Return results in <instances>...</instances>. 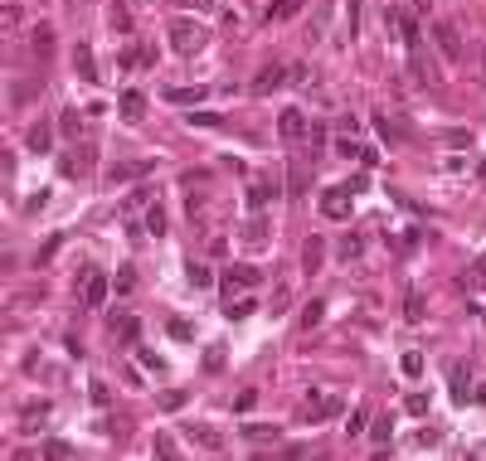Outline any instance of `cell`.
<instances>
[{
  "label": "cell",
  "mask_w": 486,
  "mask_h": 461,
  "mask_svg": "<svg viewBox=\"0 0 486 461\" xmlns=\"http://www.w3.org/2000/svg\"><path fill=\"white\" fill-rule=\"evenodd\" d=\"M165 39H170V49L180 58H195L200 49H205V39H210V29L195 25V20H185V15H175L170 25H165Z\"/></svg>",
  "instance_id": "6da1fadb"
},
{
  "label": "cell",
  "mask_w": 486,
  "mask_h": 461,
  "mask_svg": "<svg viewBox=\"0 0 486 461\" xmlns=\"http://www.w3.org/2000/svg\"><path fill=\"white\" fill-rule=\"evenodd\" d=\"M321 214L331 218V223H346V218H351V185H331V190L321 194Z\"/></svg>",
  "instance_id": "7a4b0ae2"
},
{
  "label": "cell",
  "mask_w": 486,
  "mask_h": 461,
  "mask_svg": "<svg viewBox=\"0 0 486 461\" xmlns=\"http://www.w3.org/2000/svg\"><path fill=\"white\" fill-rule=\"evenodd\" d=\"M108 292H112L108 272H88V277H83V306H88V311H103V306H108Z\"/></svg>",
  "instance_id": "3957f363"
},
{
  "label": "cell",
  "mask_w": 486,
  "mask_h": 461,
  "mask_svg": "<svg viewBox=\"0 0 486 461\" xmlns=\"http://www.w3.org/2000/svg\"><path fill=\"white\" fill-rule=\"evenodd\" d=\"M258 277H263L258 267H248V263H239V267H229L224 277H219V287H224V297L234 301V297L243 292V287H258Z\"/></svg>",
  "instance_id": "277c9868"
},
{
  "label": "cell",
  "mask_w": 486,
  "mask_h": 461,
  "mask_svg": "<svg viewBox=\"0 0 486 461\" xmlns=\"http://www.w3.org/2000/svg\"><path fill=\"white\" fill-rule=\"evenodd\" d=\"M433 39H438V49H443L448 63H462V34H457L453 20H438V25H433Z\"/></svg>",
  "instance_id": "5b68a950"
},
{
  "label": "cell",
  "mask_w": 486,
  "mask_h": 461,
  "mask_svg": "<svg viewBox=\"0 0 486 461\" xmlns=\"http://www.w3.org/2000/svg\"><path fill=\"white\" fill-rule=\"evenodd\" d=\"M277 132L287 136V141H306V136H311V127H306V112H301V107H282V117H277Z\"/></svg>",
  "instance_id": "8992f818"
},
{
  "label": "cell",
  "mask_w": 486,
  "mask_h": 461,
  "mask_svg": "<svg viewBox=\"0 0 486 461\" xmlns=\"http://www.w3.org/2000/svg\"><path fill=\"white\" fill-rule=\"evenodd\" d=\"M384 25H389V29H399V34H404V44H408V49H418V39H423V34H418V20H413L408 10H399V5H394V10L384 15Z\"/></svg>",
  "instance_id": "52a82bcc"
},
{
  "label": "cell",
  "mask_w": 486,
  "mask_h": 461,
  "mask_svg": "<svg viewBox=\"0 0 486 461\" xmlns=\"http://www.w3.org/2000/svg\"><path fill=\"white\" fill-rule=\"evenodd\" d=\"M311 423H321V418H336L341 413V398L336 393H306V408H301Z\"/></svg>",
  "instance_id": "ba28073f"
},
{
  "label": "cell",
  "mask_w": 486,
  "mask_h": 461,
  "mask_svg": "<svg viewBox=\"0 0 486 461\" xmlns=\"http://www.w3.org/2000/svg\"><path fill=\"white\" fill-rule=\"evenodd\" d=\"M117 112H122V122H141V117H146V92H141V88H127V92L117 97Z\"/></svg>",
  "instance_id": "9c48e42d"
},
{
  "label": "cell",
  "mask_w": 486,
  "mask_h": 461,
  "mask_svg": "<svg viewBox=\"0 0 486 461\" xmlns=\"http://www.w3.org/2000/svg\"><path fill=\"white\" fill-rule=\"evenodd\" d=\"M287 83V68H263L258 78H253V97H268V92H277Z\"/></svg>",
  "instance_id": "30bf717a"
},
{
  "label": "cell",
  "mask_w": 486,
  "mask_h": 461,
  "mask_svg": "<svg viewBox=\"0 0 486 461\" xmlns=\"http://www.w3.org/2000/svg\"><path fill=\"white\" fill-rule=\"evenodd\" d=\"M73 73L78 78H88V83H98V58H93V49L78 39V49H73Z\"/></svg>",
  "instance_id": "8fae6325"
},
{
  "label": "cell",
  "mask_w": 486,
  "mask_h": 461,
  "mask_svg": "<svg viewBox=\"0 0 486 461\" xmlns=\"http://www.w3.org/2000/svg\"><path fill=\"white\" fill-rule=\"evenodd\" d=\"M448 383H453V403H472V398H477V393H472V379H467V369H462V364H453Z\"/></svg>",
  "instance_id": "7c38bea8"
},
{
  "label": "cell",
  "mask_w": 486,
  "mask_h": 461,
  "mask_svg": "<svg viewBox=\"0 0 486 461\" xmlns=\"http://www.w3.org/2000/svg\"><path fill=\"white\" fill-rule=\"evenodd\" d=\"M29 49H34V58H49V54H54V29L34 25V29H29Z\"/></svg>",
  "instance_id": "4fadbf2b"
},
{
  "label": "cell",
  "mask_w": 486,
  "mask_h": 461,
  "mask_svg": "<svg viewBox=\"0 0 486 461\" xmlns=\"http://www.w3.org/2000/svg\"><path fill=\"white\" fill-rule=\"evenodd\" d=\"M321 263H326V243L316 238V233H311V238L301 243V267H306V272H316Z\"/></svg>",
  "instance_id": "5bb4252c"
},
{
  "label": "cell",
  "mask_w": 486,
  "mask_h": 461,
  "mask_svg": "<svg viewBox=\"0 0 486 461\" xmlns=\"http://www.w3.org/2000/svg\"><path fill=\"white\" fill-rule=\"evenodd\" d=\"M190 442H195V447H205V452H224V433L205 428V423H200V428H190Z\"/></svg>",
  "instance_id": "9a60e30c"
},
{
  "label": "cell",
  "mask_w": 486,
  "mask_h": 461,
  "mask_svg": "<svg viewBox=\"0 0 486 461\" xmlns=\"http://www.w3.org/2000/svg\"><path fill=\"white\" fill-rule=\"evenodd\" d=\"M88 156H93V151H88V146H78V151H68V156H63V161H58V170H63V175H68V180H73V175H83V170H88Z\"/></svg>",
  "instance_id": "2e32d148"
},
{
  "label": "cell",
  "mask_w": 486,
  "mask_h": 461,
  "mask_svg": "<svg viewBox=\"0 0 486 461\" xmlns=\"http://www.w3.org/2000/svg\"><path fill=\"white\" fill-rule=\"evenodd\" d=\"M243 243H253V248L268 243V218H263V214H253L248 223H243Z\"/></svg>",
  "instance_id": "e0dca14e"
},
{
  "label": "cell",
  "mask_w": 486,
  "mask_h": 461,
  "mask_svg": "<svg viewBox=\"0 0 486 461\" xmlns=\"http://www.w3.org/2000/svg\"><path fill=\"white\" fill-rule=\"evenodd\" d=\"M165 102H175V107H195V102H205V88H170Z\"/></svg>",
  "instance_id": "ac0fdd59"
},
{
  "label": "cell",
  "mask_w": 486,
  "mask_h": 461,
  "mask_svg": "<svg viewBox=\"0 0 486 461\" xmlns=\"http://www.w3.org/2000/svg\"><path fill=\"white\" fill-rule=\"evenodd\" d=\"M253 311H258V301H253V297H234L229 306H224V316H229V321H248Z\"/></svg>",
  "instance_id": "d6986e66"
},
{
  "label": "cell",
  "mask_w": 486,
  "mask_h": 461,
  "mask_svg": "<svg viewBox=\"0 0 486 461\" xmlns=\"http://www.w3.org/2000/svg\"><path fill=\"white\" fill-rule=\"evenodd\" d=\"M112 335H122L127 345H136V335H141V326H136V316H112Z\"/></svg>",
  "instance_id": "ffe728a7"
},
{
  "label": "cell",
  "mask_w": 486,
  "mask_h": 461,
  "mask_svg": "<svg viewBox=\"0 0 486 461\" xmlns=\"http://www.w3.org/2000/svg\"><path fill=\"white\" fill-rule=\"evenodd\" d=\"M49 141H54V132H49V122L29 127V151H34V156H44V151H49Z\"/></svg>",
  "instance_id": "44dd1931"
},
{
  "label": "cell",
  "mask_w": 486,
  "mask_h": 461,
  "mask_svg": "<svg viewBox=\"0 0 486 461\" xmlns=\"http://www.w3.org/2000/svg\"><path fill=\"white\" fill-rule=\"evenodd\" d=\"M360 433H370V408H351V418H346V437Z\"/></svg>",
  "instance_id": "7402d4cb"
},
{
  "label": "cell",
  "mask_w": 486,
  "mask_h": 461,
  "mask_svg": "<svg viewBox=\"0 0 486 461\" xmlns=\"http://www.w3.org/2000/svg\"><path fill=\"white\" fill-rule=\"evenodd\" d=\"M389 433H394V418L384 413V418H370V437H375V447H389Z\"/></svg>",
  "instance_id": "603a6c76"
},
{
  "label": "cell",
  "mask_w": 486,
  "mask_h": 461,
  "mask_svg": "<svg viewBox=\"0 0 486 461\" xmlns=\"http://www.w3.org/2000/svg\"><path fill=\"white\" fill-rule=\"evenodd\" d=\"M112 29H117V34H132V10H127V5H122V0H112Z\"/></svg>",
  "instance_id": "cb8c5ba5"
},
{
  "label": "cell",
  "mask_w": 486,
  "mask_h": 461,
  "mask_svg": "<svg viewBox=\"0 0 486 461\" xmlns=\"http://www.w3.org/2000/svg\"><path fill=\"white\" fill-rule=\"evenodd\" d=\"M151 165H112L108 170V185H122V180H136V175H146Z\"/></svg>",
  "instance_id": "d4e9b609"
},
{
  "label": "cell",
  "mask_w": 486,
  "mask_h": 461,
  "mask_svg": "<svg viewBox=\"0 0 486 461\" xmlns=\"http://www.w3.org/2000/svg\"><path fill=\"white\" fill-rule=\"evenodd\" d=\"M321 316H326V301H306V306H301V330H316Z\"/></svg>",
  "instance_id": "484cf974"
},
{
  "label": "cell",
  "mask_w": 486,
  "mask_h": 461,
  "mask_svg": "<svg viewBox=\"0 0 486 461\" xmlns=\"http://www.w3.org/2000/svg\"><path fill=\"white\" fill-rule=\"evenodd\" d=\"M185 277H190V287H200V292H205V287H214V272L205 267V263H190Z\"/></svg>",
  "instance_id": "4316f807"
},
{
  "label": "cell",
  "mask_w": 486,
  "mask_h": 461,
  "mask_svg": "<svg viewBox=\"0 0 486 461\" xmlns=\"http://www.w3.org/2000/svg\"><path fill=\"white\" fill-rule=\"evenodd\" d=\"M404 316L413 321V326L423 321V292H418V287H408V297H404Z\"/></svg>",
  "instance_id": "83f0119b"
},
{
  "label": "cell",
  "mask_w": 486,
  "mask_h": 461,
  "mask_svg": "<svg viewBox=\"0 0 486 461\" xmlns=\"http://www.w3.org/2000/svg\"><path fill=\"white\" fill-rule=\"evenodd\" d=\"M39 452H44L49 461H68V457H73V447H68V442H58V437H49V442H44Z\"/></svg>",
  "instance_id": "f1b7e54d"
},
{
  "label": "cell",
  "mask_w": 486,
  "mask_h": 461,
  "mask_svg": "<svg viewBox=\"0 0 486 461\" xmlns=\"http://www.w3.org/2000/svg\"><path fill=\"white\" fill-rule=\"evenodd\" d=\"M301 10V0H277V5H268V25L272 20H287V15H297Z\"/></svg>",
  "instance_id": "f546056e"
},
{
  "label": "cell",
  "mask_w": 486,
  "mask_h": 461,
  "mask_svg": "<svg viewBox=\"0 0 486 461\" xmlns=\"http://www.w3.org/2000/svg\"><path fill=\"white\" fill-rule=\"evenodd\" d=\"M78 127H83V117H78V107L58 112V132H63V136H78Z\"/></svg>",
  "instance_id": "4dcf8cb0"
},
{
  "label": "cell",
  "mask_w": 486,
  "mask_h": 461,
  "mask_svg": "<svg viewBox=\"0 0 486 461\" xmlns=\"http://www.w3.org/2000/svg\"><path fill=\"white\" fill-rule=\"evenodd\" d=\"M146 233H156V238L165 233V209H161V204H151V209H146Z\"/></svg>",
  "instance_id": "1f68e13d"
},
{
  "label": "cell",
  "mask_w": 486,
  "mask_h": 461,
  "mask_svg": "<svg viewBox=\"0 0 486 461\" xmlns=\"http://www.w3.org/2000/svg\"><path fill=\"white\" fill-rule=\"evenodd\" d=\"M336 253H341V258H346V263H355V258H360V253H365V243H360V238H355V233H346V238H341V248H336Z\"/></svg>",
  "instance_id": "d6a6232c"
},
{
  "label": "cell",
  "mask_w": 486,
  "mask_h": 461,
  "mask_svg": "<svg viewBox=\"0 0 486 461\" xmlns=\"http://www.w3.org/2000/svg\"><path fill=\"white\" fill-rule=\"evenodd\" d=\"M399 369H404L408 379H418V374H423V354H418V350H408L404 359H399Z\"/></svg>",
  "instance_id": "836d02e7"
},
{
  "label": "cell",
  "mask_w": 486,
  "mask_h": 461,
  "mask_svg": "<svg viewBox=\"0 0 486 461\" xmlns=\"http://www.w3.org/2000/svg\"><path fill=\"white\" fill-rule=\"evenodd\" d=\"M404 413H413V418H423V413H428V393H418V388H413V393L404 398Z\"/></svg>",
  "instance_id": "e575fe53"
},
{
  "label": "cell",
  "mask_w": 486,
  "mask_h": 461,
  "mask_svg": "<svg viewBox=\"0 0 486 461\" xmlns=\"http://www.w3.org/2000/svg\"><path fill=\"white\" fill-rule=\"evenodd\" d=\"M112 287H117V297H127V292H132V287H136L132 267H122V272H117V277H112Z\"/></svg>",
  "instance_id": "d590c367"
},
{
  "label": "cell",
  "mask_w": 486,
  "mask_h": 461,
  "mask_svg": "<svg viewBox=\"0 0 486 461\" xmlns=\"http://www.w3.org/2000/svg\"><path fill=\"white\" fill-rule=\"evenodd\" d=\"M248 204H253V214H263V204H268V185H253V190H248Z\"/></svg>",
  "instance_id": "8d00e7d4"
},
{
  "label": "cell",
  "mask_w": 486,
  "mask_h": 461,
  "mask_svg": "<svg viewBox=\"0 0 486 461\" xmlns=\"http://www.w3.org/2000/svg\"><path fill=\"white\" fill-rule=\"evenodd\" d=\"M141 58H146V54H136V49H122V58H117V68H122V73H132V68L141 63Z\"/></svg>",
  "instance_id": "74e56055"
},
{
  "label": "cell",
  "mask_w": 486,
  "mask_h": 461,
  "mask_svg": "<svg viewBox=\"0 0 486 461\" xmlns=\"http://www.w3.org/2000/svg\"><path fill=\"white\" fill-rule=\"evenodd\" d=\"M151 452H156V457H180V447H175L170 437H156V447H151Z\"/></svg>",
  "instance_id": "f35d334b"
},
{
  "label": "cell",
  "mask_w": 486,
  "mask_h": 461,
  "mask_svg": "<svg viewBox=\"0 0 486 461\" xmlns=\"http://www.w3.org/2000/svg\"><path fill=\"white\" fill-rule=\"evenodd\" d=\"M93 403H98V408L112 403V393H108V383H103V379H93Z\"/></svg>",
  "instance_id": "ab89813d"
},
{
  "label": "cell",
  "mask_w": 486,
  "mask_h": 461,
  "mask_svg": "<svg viewBox=\"0 0 486 461\" xmlns=\"http://www.w3.org/2000/svg\"><path fill=\"white\" fill-rule=\"evenodd\" d=\"M185 122H190V127H214L219 117H214V112H190Z\"/></svg>",
  "instance_id": "60d3db41"
},
{
  "label": "cell",
  "mask_w": 486,
  "mask_h": 461,
  "mask_svg": "<svg viewBox=\"0 0 486 461\" xmlns=\"http://www.w3.org/2000/svg\"><path fill=\"white\" fill-rule=\"evenodd\" d=\"M253 403H258V393H253V388H243V393H239V403H234V408H239V413H248Z\"/></svg>",
  "instance_id": "b9f144b4"
},
{
  "label": "cell",
  "mask_w": 486,
  "mask_h": 461,
  "mask_svg": "<svg viewBox=\"0 0 486 461\" xmlns=\"http://www.w3.org/2000/svg\"><path fill=\"white\" fill-rule=\"evenodd\" d=\"M287 83H306V63H292L287 68Z\"/></svg>",
  "instance_id": "7bdbcfd3"
},
{
  "label": "cell",
  "mask_w": 486,
  "mask_h": 461,
  "mask_svg": "<svg viewBox=\"0 0 486 461\" xmlns=\"http://www.w3.org/2000/svg\"><path fill=\"white\" fill-rule=\"evenodd\" d=\"M472 282H486V253L477 258V267H472Z\"/></svg>",
  "instance_id": "ee69618b"
},
{
  "label": "cell",
  "mask_w": 486,
  "mask_h": 461,
  "mask_svg": "<svg viewBox=\"0 0 486 461\" xmlns=\"http://www.w3.org/2000/svg\"><path fill=\"white\" fill-rule=\"evenodd\" d=\"M190 5H195V10H214V0H190Z\"/></svg>",
  "instance_id": "f6af8a7d"
},
{
  "label": "cell",
  "mask_w": 486,
  "mask_h": 461,
  "mask_svg": "<svg viewBox=\"0 0 486 461\" xmlns=\"http://www.w3.org/2000/svg\"><path fill=\"white\" fill-rule=\"evenodd\" d=\"M477 403H486V383H482V388H477Z\"/></svg>",
  "instance_id": "bcb514c9"
},
{
  "label": "cell",
  "mask_w": 486,
  "mask_h": 461,
  "mask_svg": "<svg viewBox=\"0 0 486 461\" xmlns=\"http://www.w3.org/2000/svg\"><path fill=\"white\" fill-rule=\"evenodd\" d=\"M482 321H486V316H482Z\"/></svg>",
  "instance_id": "7dc6e473"
}]
</instances>
